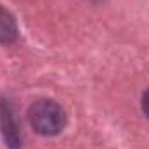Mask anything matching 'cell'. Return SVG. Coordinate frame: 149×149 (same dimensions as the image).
I'll return each mask as SVG.
<instances>
[{
	"label": "cell",
	"instance_id": "3957f363",
	"mask_svg": "<svg viewBox=\"0 0 149 149\" xmlns=\"http://www.w3.org/2000/svg\"><path fill=\"white\" fill-rule=\"evenodd\" d=\"M17 35H19V30H17L14 16L9 10L0 7V43L3 45L14 43L17 40Z\"/></svg>",
	"mask_w": 149,
	"mask_h": 149
},
{
	"label": "cell",
	"instance_id": "277c9868",
	"mask_svg": "<svg viewBox=\"0 0 149 149\" xmlns=\"http://www.w3.org/2000/svg\"><path fill=\"white\" fill-rule=\"evenodd\" d=\"M142 111L149 118V88L146 90V94L142 95Z\"/></svg>",
	"mask_w": 149,
	"mask_h": 149
},
{
	"label": "cell",
	"instance_id": "6da1fadb",
	"mask_svg": "<svg viewBox=\"0 0 149 149\" xmlns=\"http://www.w3.org/2000/svg\"><path fill=\"white\" fill-rule=\"evenodd\" d=\"M28 120L31 128L45 137L57 135L66 127L64 109L56 101H50V99H40L33 102L28 109Z\"/></svg>",
	"mask_w": 149,
	"mask_h": 149
},
{
	"label": "cell",
	"instance_id": "7a4b0ae2",
	"mask_svg": "<svg viewBox=\"0 0 149 149\" xmlns=\"http://www.w3.org/2000/svg\"><path fill=\"white\" fill-rule=\"evenodd\" d=\"M0 123H2L3 137H5V141L9 142V146H10V148H17V146H21V137H19L17 127H16V123H14V118H12L10 108H9L5 102L0 104Z\"/></svg>",
	"mask_w": 149,
	"mask_h": 149
}]
</instances>
